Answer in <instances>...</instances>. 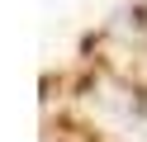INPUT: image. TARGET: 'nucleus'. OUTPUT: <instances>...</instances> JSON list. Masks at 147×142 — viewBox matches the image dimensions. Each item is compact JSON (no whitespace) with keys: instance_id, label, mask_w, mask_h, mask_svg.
I'll return each instance as SVG.
<instances>
[{"instance_id":"obj_1","label":"nucleus","mask_w":147,"mask_h":142,"mask_svg":"<svg viewBox=\"0 0 147 142\" xmlns=\"http://www.w3.org/2000/svg\"><path fill=\"white\" fill-rule=\"evenodd\" d=\"M119 128H123L128 142H147V104H133V109H128V118L119 123Z\"/></svg>"}]
</instances>
